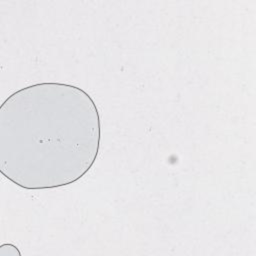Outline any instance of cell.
<instances>
[{"label":"cell","mask_w":256,"mask_h":256,"mask_svg":"<svg viewBox=\"0 0 256 256\" xmlns=\"http://www.w3.org/2000/svg\"><path fill=\"white\" fill-rule=\"evenodd\" d=\"M99 141L97 108L78 87L35 84L13 93L1 106V173L22 188L77 181L93 165Z\"/></svg>","instance_id":"1"}]
</instances>
